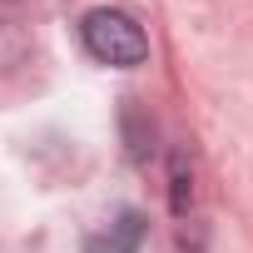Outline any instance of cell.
<instances>
[{"label":"cell","mask_w":253,"mask_h":253,"mask_svg":"<svg viewBox=\"0 0 253 253\" xmlns=\"http://www.w3.org/2000/svg\"><path fill=\"white\" fill-rule=\"evenodd\" d=\"M189 199H194L189 164H184V154H174L169 159V204H174V213H189Z\"/></svg>","instance_id":"cell-3"},{"label":"cell","mask_w":253,"mask_h":253,"mask_svg":"<svg viewBox=\"0 0 253 253\" xmlns=\"http://www.w3.org/2000/svg\"><path fill=\"white\" fill-rule=\"evenodd\" d=\"M80 40L109 70H134L149 60V35L139 30V20L124 15V10H109V5H99L80 20Z\"/></svg>","instance_id":"cell-1"},{"label":"cell","mask_w":253,"mask_h":253,"mask_svg":"<svg viewBox=\"0 0 253 253\" xmlns=\"http://www.w3.org/2000/svg\"><path fill=\"white\" fill-rule=\"evenodd\" d=\"M144 213L139 209H124L104 233H89L84 238V253H139V243H144Z\"/></svg>","instance_id":"cell-2"}]
</instances>
